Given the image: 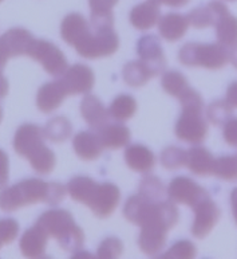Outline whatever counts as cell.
Instances as JSON below:
<instances>
[{
  "label": "cell",
  "instance_id": "obj_13",
  "mask_svg": "<svg viewBox=\"0 0 237 259\" xmlns=\"http://www.w3.org/2000/svg\"><path fill=\"white\" fill-rule=\"evenodd\" d=\"M137 54L140 61L152 70L154 77L162 73L166 67V59L162 45L157 35H144L137 42Z\"/></svg>",
  "mask_w": 237,
  "mask_h": 259
},
{
  "label": "cell",
  "instance_id": "obj_30",
  "mask_svg": "<svg viewBox=\"0 0 237 259\" xmlns=\"http://www.w3.org/2000/svg\"><path fill=\"white\" fill-rule=\"evenodd\" d=\"M137 112V101L130 94H120L114 98L109 108L110 117L118 122L130 120Z\"/></svg>",
  "mask_w": 237,
  "mask_h": 259
},
{
  "label": "cell",
  "instance_id": "obj_48",
  "mask_svg": "<svg viewBox=\"0 0 237 259\" xmlns=\"http://www.w3.org/2000/svg\"><path fill=\"white\" fill-rule=\"evenodd\" d=\"M3 120V108H2V105H0V122Z\"/></svg>",
  "mask_w": 237,
  "mask_h": 259
},
{
  "label": "cell",
  "instance_id": "obj_1",
  "mask_svg": "<svg viewBox=\"0 0 237 259\" xmlns=\"http://www.w3.org/2000/svg\"><path fill=\"white\" fill-rule=\"evenodd\" d=\"M61 36L86 59L107 58L120 49V38L114 27H93L78 12L65 16L61 24Z\"/></svg>",
  "mask_w": 237,
  "mask_h": 259
},
{
  "label": "cell",
  "instance_id": "obj_34",
  "mask_svg": "<svg viewBox=\"0 0 237 259\" xmlns=\"http://www.w3.org/2000/svg\"><path fill=\"white\" fill-rule=\"evenodd\" d=\"M232 113H233V108L225 100L213 101L206 109L208 120L216 126L225 124L226 121L232 117Z\"/></svg>",
  "mask_w": 237,
  "mask_h": 259
},
{
  "label": "cell",
  "instance_id": "obj_24",
  "mask_svg": "<svg viewBox=\"0 0 237 259\" xmlns=\"http://www.w3.org/2000/svg\"><path fill=\"white\" fill-rule=\"evenodd\" d=\"M192 174L201 178H208L213 174L214 157L206 148L192 147L187 151V164Z\"/></svg>",
  "mask_w": 237,
  "mask_h": 259
},
{
  "label": "cell",
  "instance_id": "obj_38",
  "mask_svg": "<svg viewBox=\"0 0 237 259\" xmlns=\"http://www.w3.org/2000/svg\"><path fill=\"white\" fill-rule=\"evenodd\" d=\"M19 234V223L12 218L0 219V248L12 243Z\"/></svg>",
  "mask_w": 237,
  "mask_h": 259
},
{
  "label": "cell",
  "instance_id": "obj_20",
  "mask_svg": "<svg viewBox=\"0 0 237 259\" xmlns=\"http://www.w3.org/2000/svg\"><path fill=\"white\" fill-rule=\"evenodd\" d=\"M161 18L159 4L154 0H146L144 3L137 4L130 11L129 19L134 28L140 31H148L158 23Z\"/></svg>",
  "mask_w": 237,
  "mask_h": 259
},
{
  "label": "cell",
  "instance_id": "obj_15",
  "mask_svg": "<svg viewBox=\"0 0 237 259\" xmlns=\"http://www.w3.org/2000/svg\"><path fill=\"white\" fill-rule=\"evenodd\" d=\"M48 235L39 225H34L23 232L19 240L20 252L27 259H42L47 247Z\"/></svg>",
  "mask_w": 237,
  "mask_h": 259
},
{
  "label": "cell",
  "instance_id": "obj_46",
  "mask_svg": "<svg viewBox=\"0 0 237 259\" xmlns=\"http://www.w3.org/2000/svg\"><path fill=\"white\" fill-rule=\"evenodd\" d=\"M70 259H97V256L91 254L90 251H86V250H78V251H75L73 254Z\"/></svg>",
  "mask_w": 237,
  "mask_h": 259
},
{
  "label": "cell",
  "instance_id": "obj_25",
  "mask_svg": "<svg viewBox=\"0 0 237 259\" xmlns=\"http://www.w3.org/2000/svg\"><path fill=\"white\" fill-rule=\"evenodd\" d=\"M167 232L163 228L142 227L138 236V247L146 255H157L166 244Z\"/></svg>",
  "mask_w": 237,
  "mask_h": 259
},
{
  "label": "cell",
  "instance_id": "obj_43",
  "mask_svg": "<svg viewBox=\"0 0 237 259\" xmlns=\"http://www.w3.org/2000/svg\"><path fill=\"white\" fill-rule=\"evenodd\" d=\"M157 4H163V6H167V7L173 8H180L187 6L191 0H154Z\"/></svg>",
  "mask_w": 237,
  "mask_h": 259
},
{
  "label": "cell",
  "instance_id": "obj_47",
  "mask_svg": "<svg viewBox=\"0 0 237 259\" xmlns=\"http://www.w3.org/2000/svg\"><path fill=\"white\" fill-rule=\"evenodd\" d=\"M229 53V62L234 66V69L237 70V46L232 47L228 50Z\"/></svg>",
  "mask_w": 237,
  "mask_h": 259
},
{
  "label": "cell",
  "instance_id": "obj_9",
  "mask_svg": "<svg viewBox=\"0 0 237 259\" xmlns=\"http://www.w3.org/2000/svg\"><path fill=\"white\" fill-rule=\"evenodd\" d=\"M27 57L39 62L43 70L54 78L62 77L69 69V62L65 53L56 45L46 39H34Z\"/></svg>",
  "mask_w": 237,
  "mask_h": 259
},
{
  "label": "cell",
  "instance_id": "obj_32",
  "mask_svg": "<svg viewBox=\"0 0 237 259\" xmlns=\"http://www.w3.org/2000/svg\"><path fill=\"white\" fill-rule=\"evenodd\" d=\"M197 255V247L193 242L188 239L177 240L169 247V250L153 259H195Z\"/></svg>",
  "mask_w": 237,
  "mask_h": 259
},
{
  "label": "cell",
  "instance_id": "obj_45",
  "mask_svg": "<svg viewBox=\"0 0 237 259\" xmlns=\"http://www.w3.org/2000/svg\"><path fill=\"white\" fill-rule=\"evenodd\" d=\"M230 207H232V213H233L234 222L237 225V187L230 192Z\"/></svg>",
  "mask_w": 237,
  "mask_h": 259
},
{
  "label": "cell",
  "instance_id": "obj_31",
  "mask_svg": "<svg viewBox=\"0 0 237 259\" xmlns=\"http://www.w3.org/2000/svg\"><path fill=\"white\" fill-rule=\"evenodd\" d=\"M161 86L165 90V93H167L171 97L179 98L181 94L187 89H189L191 86L188 83L187 77L183 73H180L177 70H170L163 74L161 78Z\"/></svg>",
  "mask_w": 237,
  "mask_h": 259
},
{
  "label": "cell",
  "instance_id": "obj_39",
  "mask_svg": "<svg viewBox=\"0 0 237 259\" xmlns=\"http://www.w3.org/2000/svg\"><path fill=\"white\" fill-rule=\"evenodd\" d=\"M222 137L229 147H237V117H230L224 124Z\"/></svg>",
  "mask_w": 237,
  "mask_h": 259
},
{
  "label": "cell",
  "instance_id": "obj_26",
  "mask_svg": "<svg viewBox=\"0 0 237 259\" xmlns=\"http://www.w3.org/2000/svg\"><path fill=\"white\" fill-rule=\"evenodd\" d=\"M120 0H89L91 16L90 24L97 28L114 27L113 8Z\"/></svg>",
  "mask_w": 237,
  "mask_h": 259
},
{
  "label": "cell",
  "instance_id": "obj_28",
  "mask_svg": "<svg viewBox=\"0 0 237 259\" xmlns=\"http://www.w3.org/2000/svg\"><path fill=\"white\" fill-rule=\"evenodd\" d=\"M216 35H217V43L225 49H232L237 46V18L230 12L225 14L220 18L216 23Z\"/></svg>",
  "mask_w": 237,
  "mask_h": 259
},
{
  "label": "cell",
  "instance_id": "obj_7",
  "mask_svg": "<svg viewBox=\"0 0 237 259\" xmlns=\"http://www.w3.org/2000/svg\"><path fill=\"white\" fill-rule=\"evenodd\" d=\"M36 225L46 231L48 238H54L66 251L75 252L85 244V232L75 223L70 211L63 208L47 209L39 217Z\"/></svg>",
  "mask_w": 237,
  "mask_h": 259
},
{
  "label": "cell",
  "instance_id": "obj_14",
  "mask_svg": "<svg viewBox=\"0 0 237 259\" xmlns=\"http://www.w3.org/2000/svg\"><path fill=\"white\" fill-rule=\"evenodd\" d=\"M69 97L65 90V86L59 78L55 81L46 82L38 90L36 94V106L44 114L52 113L61 108V105Z\"/></svg>",
  "mask_w": 237,
  "mask_h": 259
},
{
  "label": "cell",
  "instance_id": "obj_50",
  "mask_svg": "<svg viewBox=\"0 0 237 259\" xmlns=\"http://www.w3.org/2000/svg\"><path fill=\"white\" fill-rule=\"evenodd\" d=\"M228 2H236V0H228Z\"/></svg>",
  "mask_w": 237,
  "mask_h": 259
},
{
  "label": "cell",
  "instance_id": "obj_19",
  "mask_svg": "<svg viewBox=\"0 0 237 259\" xmlns=\"http://www.w3.org/2000/svg\"><path fill=\"white\" fill-rule=\"evenodd\" d=\"M125 161L134 172L149 174L156 165V156L144 144H129L125 149Z\"/></svg>",
  "mask_w": 237,
  "mask_h": 259
},
{
  "label": "cell",
  "instance_id": "obj_29",
  "mask_svg": "<svg viewBox=\"0 0 237 259\" xmlns=\"http://www.w3.org/2000/svg\"><path fill=\"white\" fill-rule=\"evenodd\" d=\"M43 133L47 140H50L55 144H61L71 137L73 125L67 117L56 116L48 120L46 126L43 128Z\"/></svg>",
  "mask_w": 237,
  "mask_h": 259
},
{
  "label": "cell",
  "instance_id": "obj_44",
  "mask_svg": "<svg viewBox=\"0 0 237 259\" xmlns=\"http://www.w3.org/2000/svg\"><path fill=\"white\" fill-rule=\"evenodd\" d=\"M8 90H10V83H8L7 78L4 77L3 73H0V100L7 97Z\"/></svg>",
  "mask_w": 237,
  "mask_h": 259
},
{
  "label": "cell",
  "instance_id": "obj_35",
  "mask_svg": "<svg viewBox=\"0 0 237 259\" xmlns=\"http://www.w3.org/2000/svg\"><path fill=\"white\" fill-rule=\"evenodd\" d=\"M161 164L166 169H179L187 164V151L180 147H166L161 153Z\"/></svg>",
  "mask_w": 237,
  "mask_h": 259
},
{
  "label": "cell",
  "instance_id": "obj_2",
  "mask_svg": "<svg viewBox=\"0 0 237 259\" xmlns=\"http://www.w3.org/2000/svg\"><path fill=\"white\" fill-rule=\"evenodd\" d=\"M67 188L62 183L44 182L38 178L23 179L10 187H4L0 192V209L14 212L36 203H46L56 207L66 197Z\"/></svg>",
  "mask_w": 237,
  "mask_h": 259
},
{
  "label": "cell",
  "instance_id": "obj_42",
  "mask_svg": "<svg viewBox=\"0 0 237 259\" xmlns=\"http://www.w3.org/2000/svg\"><path fill=\"white\" fill-rule=\"evenodd\" d=\"M10 58H11V55L8 53L7 46L4 45V42L0 38V73H3L4 67L7 66V62Z\"/></svg>",
  "mask_w": 237,
  "mask_h": 259
},
{
  "label": "cell",
  "instance_id": "obj_41",
  "mask_svg": "<svg viewBox=\"0 0 237 259\" xmlns=\"http://www.w3.org/2000/svg\"><path fill=\"white\" fill-rule=\"evenodd\" d=\"M225 101L232 106V108H237V81L232 82V83L228 86Z\"/></svg>",
  "mask_w": 237,
  "mask_h": 259
},
{
  "label": "cell",
  "instance_id": "obj_8",
  "mask_svg": "<svg viewBox=\"0 0 237 259\" xmlns=\"http://www.w3.org/2000/svg\"><path fill=\"white\" fill-rule=\"evenodd\" d=\"M179 61L187 67L218 70L229 62V53L220 43L189 42L180 49Z\"/></svg>",
  "mask_w": 237,
  "mask_h": 259
},
{
  "label": "cell",
  "instance_id": "obj_51",
  "mask_svg": "<svg viewBox=\"0 0 237 259\" xmlns=\"http://www.w3.org/2000/svg\"><path fill=\"white\" fill-rule=\"evenodd\" d=\"M2 2H3V0H0V3H2Z\"/></svg>",
  "mask_w": 237,
  "mask_h": 259
},
{
  "label": "cell",
  "instance_id": "obj_23",
  "mask_svg": "<svg viewBox=\"0 0 237 259\" xmlns=\"http://www.w3.org/2000/svg\"><path fill=\"white\" fill-rule=\"evenodd\" d=\"M98 135L101 137L105 149H120V148L128 147L132 140V132L122 122H109L103 128L99 129Z\"/></svg>",
  "mask_w": 237,
  "mask_h": 259
},
{
  "label": "cell",
  "instance_id": "obj_3",
  "mask_svg": "<svg viewBox=\"0 0 237 259\" xmlns=\"http://www.w3.org/2000/svg\"><path fill=\"white\" fill-rule=\"evenodd\" d=\"M124 217L138 227H158L170 231L179 223L180 212L175 203L166 199H152L138 194L129 197L124 207Z\"/></svg>",
  "mask_w": 237,
  "mask_h": 259
},
{
  "label": "cell",
  "instance_id": "obj_22",
  "mask_svg": "<svg viewBox=\"0 0 237 259\" xmlns=\"http://www.w3.org/2000/svg\"><path fill=\"white\" fill-rule=\"evenodd\" d=\"M0 38L7 46L11 58H18V57L28 54V50H30L35 36L26 28L14 27L7 30Z\"/></svg>",
  "mask_w": 237,
  "mask_h": 259
},
{
  "label": "cell",
  "instance_id": "obj_40",
  "mask_svg": "<svg viewBox=\"0 0 237 259\" xmlns=\"http://www.w3.org/2000/svg\"><path fill=\"white\" fill-rule=\"evenodd\" d=\"M10 180V159L3 149H0V190L8 186Z\"/></svg>",
  "mask_w": 237,
  "mask_h": 259
},
{
  "label": "cell",
  "instance_id": "obj_17",
  "mask_svg": "<svg viewBox=\"0 0 237 259\" xmlns=\"http://www.w3.org/2000/svg\"><path fill=\"white\" fill-rule=\"evenodd\" d=\"M81 114L93 131H99L110 122L109 109L93 94H86L81 102Z\"/></svg>",
  "mask_w": 237,
  "mask_h": 259
},
{
  "label": "cell",
  "instance_id": "obj_12",
  "mask_svg": "<svg viewBox=\"0 0 237 259\" xmlns=\"http://www.w3.org/2000/svg\"><path fill=\"white\" fill-rule=\"evenodd\" d=\"M192 209L195 211V221L192 223L191 228L192 234L197 239H204L212 232L214 226L217 225L220 215H221L220 208L217 203L212 200L210 196H208Z\"/></svg>",
  "mask_w": 237,
  "mask_h": 259
},
{
  "label": "cell",
  "instance_id": "obj_16",
  "mask_svg": "<svg viewBox=\"0 0 237 259\" xmlns=\"http://www.w3.org/2000/svg\"><path fill=\"white\" fill-rule=\"evenodd\" d=\"M73 149L79 159L85 161H94L101 157L103 144L95 131H81L73 139Z\"/></svg>",
  "mask_w": 237,
  "mask_h": 259
},
{
  "label": "cell",
  "instance_id": "obj_49",
  "mask_svg": "<svg viewBox=\"0 0 237 259\" xmlns=\"http://www.w3.org/2000/svg\"><path fill=\"white\" fill-rule=\"evenodd\" d=\"M42 259H52V258H51V256H46V255H44Z\"/></svg>",
  "mask_w": 237,
  "mask_h": 259
},
{
  "label": "cell",
  "instance_id": "obj_6",
  "mask_svg": "<svg viewBox=\"0 0 237 259\" xmlns=\"http://www.w3.org/2000/svg\"><path fill=\"white\" fill-rule=\"evenodd\" d=\"M183 112L175 122L177 139L188 144H200L208 135V122L204 118V100L195 89H187L179 97Z\"/></svg>",
  "mask_w": 237,
  "mask_h": 259
},
{
  "label": "cell",
  "instance_id": "obj_21",
  "mask_svg": "<svg viewBox=\"0 0 237 259\" xmlns=\"http://www.w3.org/2000/svg\"><path fill=\"white\" fill-rule=\"evenodd\" d=\"M158 31L161 38H163L167 42H177L187 34L189 28V20L188 16L177 14V12H170L159 18L158 20Z\"/></svg>",
  "mask_w": 237,
  "mask_h": 259
},
{
  "label": "cell",
  "instance_id": "obj_36",
  "mask_svg": "<svg viewBox=\"0 0 237 259\" xmlns=\"http://www.w3.org/2000/svg\"><path fill=\"white\" fill-rule=\"evenodd\" d=\"M124 254V243L117 236H107L98 246L97 259H120Z\"/></svg>",
  "mask_w": 237,
  "mask_h": 259
},
{
  "label": "cell",
  "instance_id": "obj_33",
  "mask_svg": "<svg viewBox=\"0 0 237 259\" xmlns=\"http://www.w3.org/2000/svg\"><path fill=\"white\" fill-rule=\"evenodd\" d=\"M213 176L225 180L236 182L237 180V156L226 155L214 159Z\"/></svg>",
  "mask_w": 237,
  "mask_h": 259
},
{
  "label": "cell",
  "instance_id": "obj_18",
  "mask_svg": "<svg viewBox=\"0 0 237 259\" xmlns=\"http://www.w3.org/2000/svg\"><path fill=\"white\" fill-rule=\"evenodd\" d=\"M229 10L221 2H209L206 6H200L188 14L189 24L195 28H206L216 26L221 16L228 14Z\"/></svg>",
  "mask_w": 237,
  "mask_h": 259
},
{
  "label": "cell",
  "instance_id": "obj_5",
  "mask_svg": "<svg viewBox=\"0 0 237 259\" xmlns=\"http://www.w3.org/2000/svg\"><path fill=\"white\" fill-rule=\"evenodd\" d=\"M46 137L39 125L26 122L16 129L14 136V149L18 156L30 161L36 174L50 175L56 165L55 153L46 145Z\"/></svg>",
  "mask_w": 237,
  "mask_h": 259
},
{
  "label": "cell",
  "instance_id": "obj_37",
  "mask_svg": "<svg viewBox=\"0 0 237 259\" xmlns=\"http://www.w3.org/2000/svg\"><path fill=\"white\" fill-rule=\"evenodd\" d=\"M138 192L152 197V199L159 200V199H162L163 194H165V187H163V183L157 176L148 175L140 182Z\"/></svg>",
  "mask_w": 237,
  "mask_h": 259
},
{
  "label": "cell",
  "instance_id": "obj_11",
  "mask_svg": "<svg viewBox=\"0 0 237 259\" xmlns=\"http://www.w3.org/2000/svg\"><path fill=\"white\" fill-rule=\"evenodd\" d=\"M65 86L67 96H79L87 94L93 90L95 85V75L94 71L87 65L75 63L69 66L62 77H59Z\"/></svg>",
  "mask_w": 237,
  "mask_h": 259
},
{
  "label": "cell",
  "instance_id": "obj_27",
  "mask_svg": "<svg viewBox=\"0 0 237 259\" xmlns=\"http://www.w3.org/2000/svg\"><path fill=\"white\" fill-rule=\"evenodd\" d=\"M122 77H124L126 85L132 86V88H142L152 78H154V74L142 61L137 59V61H130L124 66Z\"/></svg>",
  "mask_w": 237,
  "mask_h": 259
},
{
  "label": "cell",
  "instance_id": "obj_4",
  "mask_svg": "<svg viewBox=\"0 0 237 259\" xmlns=\"http://www.w3.org/2000/svg\"><path fill=\"white\" fill-rule=\"evenodd\" d=\"M66 188L73 200L87 205L99 219L113 215L121 201V191L114 183H98L89 176H74Z\"/></svg>",
  "mask_w": 237,
  "mask_h": 259
},
{
  "label": "cell",
  "instance_id": "obj_10",
  "mask_svg": "<svg viewBox=\"0 0 237 259\" xmlns=\"http://www.w3.org/2000/svg\"><path fill=\"white\" fill-rule=\"evenodd\" d=\"M166 195L167 199L173 203L189 205L191 208L210 196L205 188H202L193 179L187 176H177L173 179L167 186Z\"/></svg>",
  "mask_w": 237,
  "mask_h": 259
}]
</instances>
